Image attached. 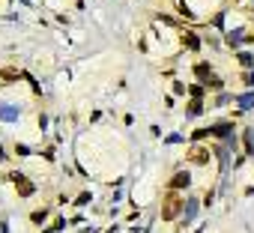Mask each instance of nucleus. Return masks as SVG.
Wrapping results in <instances>:
<instances>
[{
	"mask_svg": "<svg viewBox=\"0 0 254 233\" xmlns=\"http://www.w3.org/2000/svg\"><path fill=\"white\" fill-rule=\"evenodd\" d=\"M242 81H245V87H254V72H245Z\"/></svg>",
	"mask_w": 254,
	"mask_h": 233,
	"instance_id": "15",
	"label": "nucleus"
},
{
	"mask_svg": "<svg viewBox=\"0 0 254 233\" xmlns=\"http://www.w3.org/2000/svg\"><path fill=\"white\" fill-rule=\"evenodd\" d=\"M30 218H33V221H36V224H39V221H45V209H36V212H33V215H30Z\"/></svg>",
	"mask_w": 254,
	"mask_h": 233,
	"instance_id": "14",
	"label": "nucleus"
},
{
	"mask_svg": "<svg viewBox=\"0 0 254 233\" xmlns=\"http://www.w3.org/2000/svg\"><path fill=\"white\" fill-rule=\"evenodd\" d=\"M18 111L15 108H6V105H0V120H15Z\"/></svg>",
	"mask_w": 254,
	"mask_h": 233,
	"instance_id": "9",
	"label": "nucleus"
},
{
	"mask_svg": "<svg viewBox=\"0 0 254 233\" xmlns=\"http://www.w3.org/2000/svg\"><path fill=\"white\" fill-rule=\"evenodd\" d=\"M15 153H18V156H30V150H27L24 144H18V147H15Z\"/></svg>",
	"mask_w": 254,
	"mask_h": 233,
	"instance_id": "18",
	"label": "nucleus"
},
{
	"mask_svg": "<svg viewBox=\"0 0 254 233\" xmlns=\"http://www.w3.org/2000/svg\"><path fill=\"white\" fill-rule=\"evenodd\" d=\"M248 42H254V36H248Z\"/></svg>",
	"mask_w": 254,
	"mask_h": 233,
	"instance_id": "21",
	"label": "nucleus"
},
{
	"mask_svg": "<svg viewBox=\"0 0 254 233\" xmlns=\"http://www.w3.org/2000/svg\"><path fill=\"white\" fill-rule=\"evenodd\" d=\"M183 209H186V200H183L177 191H171V194L165 197V203H162V221H174Z\"/></svg>",
	"mask_w": 254,
	"mask_h": 233,
	"instance_id": "1",
	"label": "nucleus"
},
{
	"mask_svg": "<svg viewBox=\"0 0 254 233\" xmlns=\"http://www.w3.org/2000/svg\"><path fill=\"white\" fill-rule=\"evenodd\" d=\"M239 63H242L245 69H251V66H254V57H251L248 51H242V54H239Z\"/></svg>",
	"mask_w": 254,
	"mask_h": 233,
	"instance_id": "12",
	"label": "nucleus"
},
{
	"mask_svg": "<svg viewBox=\"0 0 254 233\" xmlns=\"http://www.w3.org/2000/svg\"><path fill=\"white\" fill-rule=\"evenodd\" d=\"M3 156H6V153H3V147H0V159H3Z\"/></svg>",
	"mask_w": 254,
	"mask_h": 233,
	"instance_id": "20",
	"label": "nucleus"
},
{
	"mask_svg": "<svg viewBox=\"0 0 254 233\" xmlns=\"http://www.w3.org/2000/svg\"><path fill=\"white\" fill-rule=\"evenodd\" d=\"M227 42H230V45H239V42H242V33H227Z\"/></svg>",
	"mask_w": 254,
	"mask_h": 233,
	"instance_id": "13",
	"label": "nucleus"
},
{
	"mask_svg": "<svg viewBox=\"0 0 254 233\" xmlns=\"http://www.w3.org/2000/svg\"><path fill=\"white\" fill-rule=\"evenodd\" d=\"M189 182H191V176H189L186 171H180V174H174V176H171V188H174V191L189 188Z\"/></svg>",
	"mask_w": 254,
	"mask_h": 233,
	"instance_id": "5",
	"label": "nucleus"
},
{
	"mask_svg": "<svg viewBox=\"0 0 254 233\" xmlns=\"http://www.w3.org/2000/svg\"><path fill=\"white\" fill-rule=\"evenodd\" d=\"M9 179L18 185V194H21V197H30V194H33V182H27V179H24V174H18V171H15V174H9Z\"/></svg>",
	"mask_w": 254,
	"mask_h": 233,
	"instance_id": "2",
	"label": "nucleus"
},
{
	"mask_svg": "<svg viewBox=\"0 0 254 233\" xmlns=\"http://www.w3.org/2000/svg\"><path fill=\"white\" fill-rule=\"evenodd\" d=\"M183 45L191 48V51H197V48H200V39H197L194 33H183Z\"/></svg>",
	"mask_w": 254,
	"mask_h": 233,
	"instance_id": "7",
	"label": "nucleus"
},
{
	"mask_svg": "<svg viewBox=\"0 0 254 233\" xmlns=\"http://www.w3.org/2000/svg\"><path fill=\"white\" fill-rule=\"evenodd\" d=\"M245 153H251V129H245Z\"/></svg>",
	"mask_w": 254,
	"mask_h": 233,
	"instance_id": "16",
	"label": "nucleus"
},
{
	"mask_svg": "<svg viewBox=\"0 0 254 233\" xmlns=\"http://www.w3.org/2000/svg\"><path fill=\"white\" fill-rule=\"evenodd\" d=\"M194 209H197V206H194V200H191V203L186 206V218H191V215H194Z\"/></svg>",
	"mask_w": 254,
	"mask_h": 233,
	"instance_id": "19",
	"label": "nucleus"
},
{
	"mask_svg": "<svg viewBox=\"0 0 254 233\" xmlns=\"http://www.w3.org/2000/svg\"><path fill=\"white\" fill-rule=\"evenodd\" d=\"M209 135H215V138H230V135H233V123H215V126H209Z\"/></svg>",
	"mask_w": 254,
	"mask_h": 233,
	"instance_id": "3",
	"label": "nucleus"
},
{
	"mask_svg": "<svg viewBox=\"0 0 254 233\" xmlns=\"http://www.w3.org/2000/svg\"><path fill=\"white\" fill-rule=\"evenodd\" d=\"M203 87H212V90H221V78H218V75H209V78L203 81Z\"/></svg>",
	"mask_w": 254,
	"mask_h": 233,
	"instance_id": "10",
	"label": "nucleus"
},
{
	"mask_svg": "<svg viewBox=\"0 0 254 233\" xmlns=\"http://www.w3.org/2000/svg\"><path fill=\"white\" fill-rule=\"evenodd\" d=\"M15 78H18V69H15V66H9V69L0 72V84H12Z\"/></svg>",
	"mask_w": 254,
	"mask_h": 233,
	"instance_id": "6",
	"label": "nucleus"
},
{
	"mask_svg": "<svg viewBox=\"0 0 254 233\" xmlns=\"http://www.w3.org/2000/svg\"><path fill=\"white\" fill-rule=\"evenodd\" d=\"M189 162H194V165H206V162H209V150H203V147H191Z\"/></svg>",
	"mask_w": 254,
	"mask_h": 233,
	"instance_id": "4",
	"label": "nucleus"
},
{
	"mask_svg": "<svg viewBox=\"0 0 254 233\" xmlns=\"http://www.w3.org/2000/svg\"><path fill=\"white\" fill-rule=\"evenodd\" d=\"M200 111H203V102H200V99H194V102L189 105V116H197Z\"/></svg>",
	"mask_w": 254,
	"mask_h": 233,
	"instance_id": "11",
	"label": "nucleus"
},
{
	"mask_svg": "<svg viewBox=\"0 0 254 233\" xmlns=\"http://www.w3.org/2000/svg\"><path fill=\"white\" fill-rule=\"evenodd\" d=\"M189 93H191L194 99H200V96H203V90H200V87H189Z\"/></svg>",
	"mask_w": 254,
	"mask_h": 233,
	"instance_id": "17",
	"label": "nucleus"
},
{
	"mask_svg": "<svg viewBox=\"0 0 254 233\" xmlns=\"http://www.w3.org/2000/svg\"><path fill=\"white\" fill-rule=\"evenodd\" d=\"M194 75H197L200 81H206V78L212 75V69H209V63H197V66H194Z\"/></svg>",
	"mask_w": 254,
	"mask_h": 233,
	"instance_id": "8",
	"label": "nucleus"
}]
</instances>
